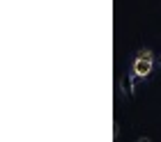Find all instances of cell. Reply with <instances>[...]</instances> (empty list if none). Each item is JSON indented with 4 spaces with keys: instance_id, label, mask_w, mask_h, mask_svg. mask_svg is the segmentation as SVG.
<instances>
[{
    "instance_id": "cell-1",
    "label": "cell",
    "mask_w": 161,
    "mask_h": 142,
    "mask_svg": "<svg viewBox=\"0 0 161 142\" xmlns=\"http://www.w3.org/2000/svg\"><path fill=\"white\" fill-rule=\"evenodd\" d=\"M134 78H147L152 73V53L150 50H141L136 55V62H134Z\"/></svg>"
},
{
    "instance_id": "cell-3",
    "label": "cell",
    "mask_w": 161,
    "mask_h": 142,
    "mask_svg": "<svg viewBox=\"0 0 161 142\" xmlns=\"http://www.w3.org/2000/svg\"><path fill=\"white\" fill-rule=\"evenodd\" d=\"M136 142H152V140H150V138H138Z\"/></svg>"
},
{
    "instance_id": "cell-2",
    "label": "cell",
    "mask_w": 161,
    "mask_h": 142,
    "mask_svg": "<svg viewBox=\"0 0 161 142\" xmlns=\"http://www.w3.org/2000/svg\"><path fill=\"white\" fill-rule=\"evenodd\" d=\"M122 92L129 101L134 99V73H122Z\"/></svg>"
}]
</instances>
